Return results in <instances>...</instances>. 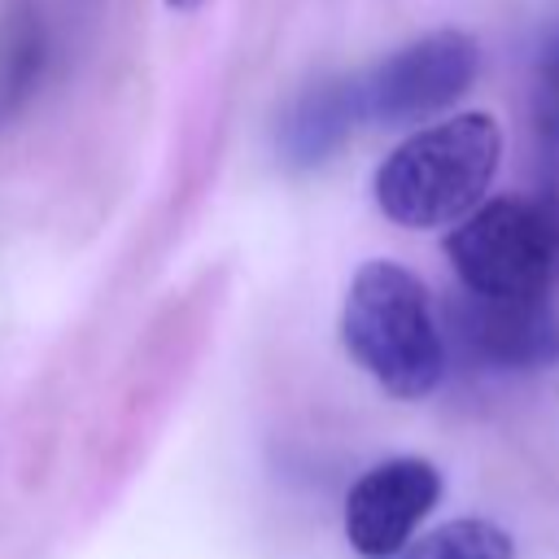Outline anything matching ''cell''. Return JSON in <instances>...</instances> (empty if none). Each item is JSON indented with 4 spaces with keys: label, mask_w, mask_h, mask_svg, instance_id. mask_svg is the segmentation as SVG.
<instances>
[{
    "label": "cell",
    "mask_w": 559,
    "mask_h": 559,
    "mask_svg": "<svg viewBox=\"0 0 559 559\" xmlns=\"http://www.w3.org/2000/svg\"><path fill=\"white\" fill-rule=\"evenodd\" d=\"M441 498V472L428 459L402 454L362 472L345 498V537L367 559H389L411 542L419 520Z\"/></svg>",
    "instance_id": "8992f818"
},
{
    "label": "cell",
    "mask_w": 559,
    "mask_h": 559,
    "mask_svg": "<svg viewBox=\"0 0 559 559\" xmlns=\"http://www.w3.org/2000/svg\"><path fill=\"white\" fill-rule=\"evenodd\" d=\"M354 122H362V105H358V74H336V79H319L310 83L280 118L275 144L280 157L297 170H310L319 162H328L345 135L354 131Z\"/></svg>",
    "instance_id": "52a82bcc"
},
{
    "label": "cell",
    "mask_w": 559,
    "mask_h": 559,
    "mask_svg": "<svg viewBox=\"0 0 559 559\" xmlns=\"http://www.w3.org/2000/svg\"><path fill=\"white\" fill-rule=\"evenodd\" d=\"M341 341L393 397H424L445 376V341L428 288L389 258H371L354 271L341 306Z\"/></svg>",
    "instance_id": "6da1fadb"
},
{
    "label": "cell",
    "mask_w": 559,
    "mask_h": 559,
    "mask_svg": "<svg viewBox=\"0 0 559 559\" xmlns=\"http://www.w3.org/2000/svg\"><path fill=\"white\" fill-rule=\"evenodd\" d=\"M445 258L467 293L550 297L559 288V188L480 201L445 236Z\"/></svg>",
    "instance_id": "3957f363"
},
{
    "label": "cell",
    "mask_w": 559,
    "mask_h": 559,
    "mask_svg": "<svg viewBox=\"0 0 559 559\" xmlns=\"http://www.w3.org/2000/svg\"><path fill=\"white\" fill-rule=\"evenodd\" d=\"M450 332L459 349L493 371H537L559 362V310L550 297H485L450 301Z\"/></svg>",
    "instance_id": "5b68a950"
},
{
    "label": "cell",
    "mask_w": 559,
    "mask_h": 559,
    "mask_svg": "<svg viewBox=\"0 0 559 559\" xmlns=\"http://www.w3.org/2000/svg\"><path fill=\"white\" fill-rule=\"evenodd\" d=\"M533 131H537V153L550 188H559V35L542 48L537 61V83H533Z\"/></svg>",
    "instance_id": "9c48e42d"
},
{
    "label": "cell",
    "mask_w": 559,
    "mask_h": 559,
    "mask_svg": "<svg viewBox=\"0 0 559 559\" xmlns=\"http://www.w3.org/2000/svg\"><path fill=\"white\" fill-rule=\"evenodd\" d=\"M166 4H170V9H179V13H192V9H201L205 0H166Z\"/></svg>",
    "instance_id": "30bf717a"
},
{
    "label": "cell",
    "mask_w": 559,
    "mask_h": 559,
    "mask_svg": "<svg viewBox=\"0 0 559 559\" xmlns=\"http://www.w3.org/2000/svg\"><path fill=\"white\" fill-rule=\"evenodd\" d=\"M493 114H454L402 140L376 170V205L402 227H445L472 214L498 170Z\"/></svg>",
    "instance_id": "7a4b0ae2"
},
{
    "label": "cell",
    "mask_w": 559,
    "mask_h": 559,
    "mask_svg": "<svg viewBox=\"0 0 559 559\" xmlns=\"http://www.w3.org/2000/svg\"><path fill=\"white\" fill-rule=\"evenodd\" d=\"M480 52L467 31H428L358 74L362 122L406 127L454 105L476 79Z\"/></svg>",
    "instance_id": "277c9868"
},
{
    "label": "cell",
    "mask_w": 559,
    "mask_h": 559,
    "mask_svg": "<svg viewBox=\"0 0 559 559\" xmlns=\"http://www.w3.org/2000/svg\"><path fill=\"white\" fill-rule=\"evenodd\" d=\"M389 559H515V546L511 533L498 528L493 520H450L406 542Z\"/></svg>",
    "instance_id": "ba28073f"
}]
</instances>
